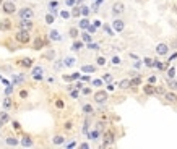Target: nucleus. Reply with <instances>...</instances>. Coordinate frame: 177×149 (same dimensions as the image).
Returning a JSON list of instances; mask_svg holds the SVG:
<instances>
[{
    "mask_svg": "<svg viewBox=\"0 0 177 149\" xmlns=\"http://www.w3.org/2000/svg\"><path fill=\"white\" fill-rule=\"evenodd\" d=\"M15 39H17L20 44H28L31 41V34H29L28 29H20V31L15 33Z\"/></svg>",
    "mask_w": 177,
    "mask_h": 149,
    "instance_id": "nucleus-1",
    "label": "nucleus"
},
{
    "mask_svg": "<svg viewBox=\"0 0 177 149\" xmlns=\"http://www.w3.org/2000/svg\"><path fill=\"white\" fill-rule=\"evenodd\" d=\"M33 16H34V11H33V8H29V7H25V8H21L18 11L20 19H33Z\"/></svg>",
    "mask_w": 177,
    "mask_h": 149,
    "instance_id": "nucleus-2",
    "label": "nucleus"
},
{
    "mask_svg": "<svg viewBox=\"0 0 177 149\" xmlns=\"http://www.w3.org/2000/svg\"><path fill=\"white\" fill-rule=\"evenodd\" d=\"M2 10H3V13H7V15H15L17 13V5H15L13 2H3Z\"/></svg>",
    "mask_w": 177,
    "mask_h": 149,
    "instance_id": "nucleus-3",
    "label": "nucleus"
},
{
    "mask_svg": "<svg viewBox=\"0 0 177 149\" xmlns=\"http://www.w3.org/2000/svg\"><path fill=\"white\" fill-rule=\"evenodd\" d=\"M107 99H109V94L106 91H96L94 92V100L96 104H106Z\"/></svg>",
    "mask_w": 177,
    "mask_h": 149,
    "instance_id": "nucleus-4",
    "label": "nucleus"
},
{
    "mask_svg": "<svg viewBox=\"0 0 177 149\" xmlns=\"http://www.w3.org/2000/svg\"><path fill=\"white\" fill-rule=\"evenodd\" d=\"M124 10H125V5H124L122 2H115L114 5H112V15H114V16H119V15H122Z\"/></svg>",
    "mask_w": 177,
    "mask_h": 149,
    "instance_id": "nucleus-5",
    "label": "nucleus"
},
{
    "mask_svg": "<svg viewBox=\"0 0 177 149\" xmlns=\"http://www.w3.org/2000/svg\"><path fill=\"white\" fill-rule=\"evenodd\" d=\"M33 26H34V23L31 21V19H20V21H18V28H20V29L31 31V29H33Z\"/></svg>",
    "mask_w": 177,
    "mask_h": 149,
    "instance_id": "nucleus-6",
    "label": "nucleus"
},
{
    "mask_svg": "<svg viewBox=\"0 0 177 149\" xmlns=\"http://www.w3.org/2000/svg\"><path fill=\"white\" fill-rule=\"evenodd\" d=\"M112 28H114L115 33H122L124 28H125V23H124L120 18H115L114 21H112Z\"/></svg>",
    "mask_w": 177,
    "mask_h": 149,
    "instance_id": "nucleus-7",
    "label": "nucleus"
},
{
    "mask_svg": "<svg viewBox=\"0 0 177 149\" xmlns=\"http://www.w3.org/2000/svg\"><path fill=\"white\" fill-rule=\"evenodd\" d=\"M167 52H169V46H167V44L161 42V44L156 46V54H158V55H167Z\"/></svg>",
    "mask_w": 177,
    "mask_h": 149,
    "instance_id": "nucleus-8",
    "label": "nucleus"
},
{
    "mask_svg": "<svg viewBox=\"0 0 177 149\" xmlns=\"http://www.w3.org/2000/svg\"><path fill=\"white\" fill-rule=\"evenodd\" d=\"M11 28V19L10 18H2L0 19V31H8Z\"/></svg>",
    "mask_w": 177,
    "mask_h": 149,
    "instance_id": "nucleus-9",
    "label": "nucleus"
},
{
    "mask_svg": "<svg viewBox=\"0 0 177 149\" xmlns=\"http://www.w3.org/2000/svg\"><path fill=\"white\" fill-rule=\"evenodd\" d=\"M21 144L23 148H31L33 146V138H31L29 135H23V138H21Z\"/></svg>",
    "mask_w": 177,
    "mask_h": 149,
    "instance_id": "nucleus-10",
    "label": "nucleus"
},
{
    "mask_svg": "<svg viewBox=\"0 0 177 149\" xmlns=\"http://www.w3.org/2000/svg\"><path fill=\"white\" fill-rule=\"evenodd\" d=\"M44 44H46V41H44V39L36 37V39H34V44H33V49H34V50H41L42 47H44Z\"/></svg>",
    "mask_w": 177,
    "mask_h": 149,
    "instance_id": "nucleus-11",
    "label": "nucleus"
},
{
    "mask_svg": "<svg viewBox=\"0 0 177 149\" xmlns=\"http://www.w3.org/2000/svg\"><path fill=\"white\" fill-rule=\"evenodd\" d=\"M91 23H90V19H88L86 16H83L81 19H80V23H78V28L80 29H88V26H90Z\"/></svg>",
    "mask_w": 177,
    "mask_h": 149,
    "instance_id": "nucleus-12",
    "label": "nucleus"
},
{
    "mask_svg": "<svg viewBox=\"0 0 177 149\" xmlns=\"http://www.w3.org/2000/svg\"><path fill=\"white\" fill-rule=\"evenodd\" d=\"M5 143L7 144H8V146H18V144H20V141L17 139V138H15V136H7V138H5Z\"/></svg>",
    "mask_w": 177,
    "mask_h": 149,
    "instance_id": "nucleus-13",
    "label": "nucleus"
},
{
    "mask_svg": "<svg viewBox=\"0 0 177 149\" xmlns=\"http://www.w3.org/2000/svg\"><path fill=\"white\" fill-rule=\"evenodd\" d=\"M143 92H145V94H148V96H151V94H154V92H156V88L151 86V83H150V84H146V86H143Z\"/></svg>",
    "mask_w": 177,
    "mask_h": 149,
    "instance_id": "nucleus-14",
    "label": "nucleus"
},
{
    "mask_svg": "<svg viewBox=\"0 0 177 149\" xmlns=\"http://www.w3.org/2000/svg\"><path fill=\"white\" fill-rule=\"evenodd\" d=\"M49 37H50V41H60V39H62L57 29H50L49 31Z\"/></svg>",
    "mask_w": 177,
    "mask_h": 149,
    "instance_id": "nucleus-15",
    "label": "nucleus"
},
{
    "mask_svg": "<svg viewBox=\"0 0 177 149\" xmlns=\"http://www.w3.org/2000/svg\"><path fill=\"white\" fill-rule=\"evenodd\" d=\"M112 141H114V135H112L111 131H107L106 135H104V146H107V144H111Z\"/></svg>",
    "mask_w": 177,
    "mask_h": 149,
    "instance_id": "nucleus-16",
    "label": "nucleus"
},
{
    "mask_svg": "<svg viewBox=\"0 0 177 149\" xmlns=\"http://www.w3.org/2000/svg\"><path fill=\"white\" fill-rule=\"evenodd\" d=\"M164 97H166L167 102H177V94H174V92H166Z\"/></svg>",
    "mask_w": 177,
    "mask_h": 149,
    "instance_id": "nucleus-17",
    "label": "nucleus"
},
{
    "mask_svg": "<svg viewBox=\"0 0 177 149\" xmlns=\"http://www.w3.org/2000/svg\"><path fill=\"white\" fill-rule=\"evenodd\" d=\"M63 141H65V138H63L62 135H55L54 138H52V143L57 144V146H60V144H63Z\"/></svg>",
    "mask_w": 177,
    "mask_h": 149,
    "instance_id": "nucleus-18",
    "label": "nucleus"
},
{
    "mask_svg": "<svg viewBox=\"0 0 177 149\" xmlns=\"http://www.w3.org/2000/svg\"><path fill=\"white\" fill-rule=\"evenodd\" d=\"M81 71H83V73H94L96 67L94 65H83L81 67Z\"/></svg>",
    "mask_w": 177,
    "mask_h": 149,
    "instance_id": "nucleus-19",
    "label": "nucleus"
},
{
    "mask_svg": "<svg viewBox=\"0 0 177 149\" xmlns=\"http://www.w3.org/2000/svg\"><path fill=\"white\" fill-rule=\"evenodd\" d=\"M81 47H84V42L83 41H75L73 44H72V50H75V52H78Z\"/></svg>",
    "mask_w": 177,
    "mask_h": 149,
    "instance_id": "nucleus-20",
    "label": "nucleus"
},
{
    "mask_svg": "<svg viewBox=\"0 0 177 149\" xmlns=\"http://www.w3.org/2000/svg\"><path fill=\"white\" fill-rule=\"evenodd\" d=\"M68 36H70L72 39H76L80 36V31H78V28H70L68 29Z\"/></svg>",
    "mask_w": 177,
    "mask_h": 149,
    "instance_id": "nucleus-21",
    "label": "nucleus"
},
{
    "mask_svg": "<svg viewBox=\"0 0 177 149\" xmlns=\"http://www.w3.org/2000/svg\"><path fill=\"white\" fill-rule=\"evenodd\" d=\"M33 58H29V57H26V58H21V65L25 67V68H29V67H33Z\"/></svg>",
    "mask_w": 177,
    "mask_h": 149,
    "instance_id": "nucleus-22",
    "label": "nucleus"
},
{
    "mask_svg": "<svg viewBox=\"0 0 177 149\" xmlns=\"http://www.w3.org/2000/svg\"><path fill=\"white\" fill-rule=\"evenodd\" d=\"M44 21H46L47 25H52V23L55 21V15H54V13H50V11H49V13L46 15V18H44Z\"/></svg>",
    "mask_w": 177,
    "mask_h": 149,
    "instance_id": "nucleus-23",
    "label": "nucleus"
},
{
    "mask_svg": "<svg viewBox=\"0 0 177 149\" xmlns=\"http://www.w3.org/2000/svg\"><path fill=\"white\" fill-rule=\"evenodd\" d=\"M119 88L120 89H128V88H130V79H122V81L119 83Z\"/></svg>",
    "mask_w": 177,
    "mask_h": 149,
    "instance_id": "nucleus-24",
    "label": "nucleus"
},
{
    "mask_svg": "<svg viewBox=\"0 0 177 149\" xmlns=\"http://www.w3.org/2000/svg\"><path fill=\"white\" fill-rule=\"evenodd\" d=\"M63 65H65V67H73V65H75V58H73V57L63 58Z\"/></svg>",
    "mask_w": 177,
    "mask_h": 149,
    "instance_id": "nucleus-25",
    "label": "nucleus"
},
{
    "mask_svg": "<svg viewBox=\"0 0 177 149\" xmlns=\"http://www.w3.org/2000/svg\"><path fill=\"white\" fill-rule=\"evenodd\" d=\"M80 15H81V7H73V10H72V16L78 18Z\"/></svg>",
    "mask_w": 177,
    "mask_h": 149,
    "instance_id": "nucleus-26",
    "label": "nucleus"
},
{
    "mask_svg": "<svg viewBox=\"0 0 177 149\" xmlns=\"http://www.w3.org/2000/svg\"><path fill=\"white\" fill-rule=\"evenodd\" d=\"M81 110L84 112V114H93V112H94V109H93V106H90V104H84Z\"/></svg>",
    "mask_w": 177,
    "mask_h": 149,
    "instance_id": "nucleus-27",
    "label": "nucleus"
},
{
    "mask_svg": "<svg viewBox=\"0 0 177 149\" xmlns=\"http://www.w3.org/2000/svg\"><path fill=\"white\" fill-rule=\"evenodd\" d=\"M88 138H90V139H98L99 138V131L98 130H93V131H90V133H88Z\"/></svg>",
    "mask_w": 177,
    "mask_h": 149,
    "instance_id": "nucleus-28",
    "label": "nucleus"
},
{
    "mask_svg": "<svg viewBox=\"0 0 177 149\" xmlns=\"http://www.w3.org/2000/svg\"><path fill=\"white\" fill-rule=\"evenodd\" d=\"M81 41L88 44V42L93 41V37H91V34H90V33H83V34H81Z\"/></svg>",
    "mask_w": 177,
    "mask_h": 149,
    "instance_id": "nucleus-29",
    "label": "nucleus"
},
{
    "mask_svg": "<svg viewBox=\"0 0 177 149\" xmlns=\"http://www.w3.org/2000/svg\"><path fill=\"white\" fill-rule=\"evenodd\" d=\"M88 49H90V50H99V44H96V42H93V41H91V42H88Z\"/></svg>",
    "mask_w": 177,
    "mask_h": 149,
    "instance_id": "nucleus-30",
    "label": "nucleus"
},
{
    "mask_svg": "<svg viewBox=\"0 0 177 149\" xmlns=\"http://www.w3.org/2000/svg\"><path fill=\"white\" fill-rule=\"evenodd\" d=\"M143 63H145L146 67H154V60L150 58V57H145V58H143Z\"/></svg>",
    "mask_w": 177,
    "mask_h": 149,
    "instance_id": "nucleus-31",
    "label": "nucleus"
},
{
    "mask_svg": "<svg viewBox=\"0 0 177 149\" xmlns=\"http://www.w3.org/2000/svg\"><path fill=\"white\" fill-rule=\"evenodd\" d=\"M0 122L2 123L8 122V114H7V112H0Z\"/></svg>",
    "mask_w": 177,
    "mask_h": 149,
    "instance_id": "nucleus-32",
    "label": "nucleus"
},
{
    "mask_svg": "<svg viewBox=\"0 0 177 149\" xmlns=\"http://www.w3.org/2000/svg\"><path fill=\"white\" fill-rule=\"evenodd\" d=\"M167 84H169V88H171V89H177V81H175L174 78H169Z\"/></svg>",
    "mask_w": 177,
    "mask_h": 149,
    "instance_id": "nucleus-33",
    "label": "nucleus"
},
{
    "mask_svg": "<svg viewBox=\"0 0 177 149\" xmlns=\"http://www.w3.org/2000/svg\"><path fill=\"white\" fill-rule=\"evenodd\" d=\"M102 29L106 31V33L109 34V36H114V29H112V28H111L109 25H102Z\"/></svg>",
    "mask_w": 177,
    "mask_h": 149,
    "instance_id": "nucleus-34",
    "label": "nucleus"
},
{
    "mask_svg": "<svg viewBox=\"0 0 177 149\" xmlns=\"http://www.w3.org/2000/svg\"><path fill=\"white\" fill-rule=\"evenodd\" d=\"M60 16H62L63 19H68L72 16V13H70V11H67V10H63V11H60Z\"/></svg>",
    "mask_w": 177,
    "mask_h": 149,
    "instance_id": "nucleus-35",
    "label": "nucleus"
},
{
    "mask_svg": "<svg viewBox=\"0 0 177 149\" xmlns=\"http://www.w3.org/2000/svg\"><path fill=\"white\" fill-rule=\"evenodd\" d=\"M174 76H175V68L171 67V68L167 70V78H174Z\"/></svg>",
    "mask_w": 177,
    "mask_h": 149,
    "instance_id": "nucleus-36",
    "label": "nucleus"
},
{
    "mask_svg": "<svg viewBox=\"0 0 177 149\" xmlns=\"http://www.w3.org/2000/svg\"><path fill=\"white\" fill-rule=\"evenodd\" d=\"M96 63H98L99 67L106 65V58H104V57H98V58H96Z\"/></svg>",
    "mask_w": 177,
    "mask_h": 149,
    "instance_id": "nucleus-37",
    "label": "nucleus"
},
{
    "mask_svg": "<svg viewBox=\"0 0 177 149\" xmlns=\"http://www.w3.org/2000/svg\"><path fill=\"white\" fill-rule=\"evenodd\" d=\"M154 67L158 68V70H164V68H166V65H164V63H161V62H158V60H154Z\"/></svg>",
    "mask_w": 177,
    "mask_h": 149,
    "instance_id": "nucleus-38",
    "label": "nucleus"
},
{
    "mask_svg": "<svg viewBox=\"0 0 177 149\" xmlns=\"http://www.w3.org/2000/svg\"><path fill=\"white\" fill-rule=\"evenodd\" d=\"M90 11L91 10L88 8V7H84V5L81 7V15H83V16H88V15H90Z\"/></svg>",
    "mask_w": 177,
    "mask_h": 149,
    "instance_id": "nucleus-39",
    "label": "nucleus"
},
{
    "mask_svg": "<svg viewBox=\"0 0 177 149\" xmlns=\"http://www.w3.org/2000/svg\"><path fill=\"white\" fill-rule=\"evenodd\" d=\"M11 127H13V130H20V128H21V125H20V122H17V120H13V122H11Z\"/></svg>",
    "mask_w": 177,
    "mask_h": 149,
    "instance_id": "nucleus-40",
    "label": "nucleus"
},
{
    "mask_svg": "<svg viewBox=\"0 0 177 149\" xmlns=\"http://www.w3.org/2000/svg\"><path fill=\"white\" fill-rule=\"evenodd\" d=\"M33 75H42V68L41 67H34L33 68Z\"/></svg>",
    "mask_w": 177,
    "mask_h": 149,
    "instance_id": "nucleus-41",
    "label": "nucleus"
},
{
    "mask_svg": "<svg viewBox=\"0 0 177 149\" xmlns=\"http://www.w3.org/2000/svg\"><path fill=\"white\" fill-rule=\"evenodd\" d=\"M96 29H98V28H96L94 25H90V26H88V33H90V34H94Z\"/></svg>",
    "mask_w": 177,
    "mask_h": 149,
    "instance_id": "nucleus-42",
    "label": "nucleus"
},
{
    "mask_svg": "<svg viewBox=\"0 0 177 149\" xmlns=\"http://www.w3.org/2000/svg\"><path fill=\"white\" fill-rule=\"evenodd\" d=\"M10 106H11V99H10V97H7L5 100H3V107H5V109H8Z\"/></svg>",
    "mask_w": 177,
    "mask_h": 149,
    "instance_id": "nucleus-43",
    "label": "nucleus"
},
{
    "mask_svg": "<svg viewBox=\"0 0 177 149\" xmlns=\"http://www.w3.org/2000/svg\"><path fill=\"white\" fill-rule=\"evenodd\" d=\"M46 57H47V58H55V52H54V50H49V52L46 54Z\"/></svg>",
    "mask_w": 177,
    "mask_h": 149,
    "instance_id": "nucleus-44",
    "label": "nucleus"
},
{
    "mask_svg": "<svg viewBox=\"0 0 177 149\" xmlns=\"http://www.w3.org/2000/svg\"><path fill=\"white\" fill-rule=\"evenodd\" d=\"M102 81L111 83V81H112V76H111V75H104V76H102Z\"/></svg>",
    "mask_w": 177,
    "mask_h": 149,
    "instance_id": "nucleus-45",
    "label": "nucleus"
},
{
    "mask_svg": "<svg viewBox=\"0 0 177 149\" xmlns=\"http://www.w3.org/2000/svg\"><path fill=\"white\" fill-rule=\"evenodd\" d=\"M63 128H65V130H72V128H73V123H72V122H67L65 125H63Z\"/></svg>",
    "mask_w": 177,
    "mask_h": 149,
    "instance_id": "nucleus-46",
    "label": "nucleus"
},
{
    "mask_svg": "<svg viewBox=\"0 0 177 149\" xmlns=\"http://www.w3.org/2000/svg\"><path fill=\"white\" fill-rule=\"evenodd\" d=\"M112 63H114V65H119V63H120V57H117V55L112 57Z\"/></svg>",
    "mask_w": 177,
    "mask_h": 149,
    "instance_id": "nucleus-47",
    "label": "nucleus"
},
{
    "mask_svg": "<svg viewBox=\"0 0 177 149\" xmlns=\"http://www.w3.org/2000/svg\"><path fill=\"white\" fill-rule=\"evenodd\" d=\"M102 79H93V86H101Z\"/></svg>",
    "mask_w": 177,
    "mask_h": 149,
    "instance_id": "nucleus-48",
    "label": "nucleus"
},
{
    "mask_svg": "<svg viewBox=\"0 0 177 149\" xmlns=\"http://www.w3.org/2000/svg\"><path fill=\"white\" fill-rule=\"evenodd\" d=\"M70 96H72L73 99H76V97L80 96V92H78V91H72V92H70Z\"/></svg>",
    "mask_w": 177,
    "mask_h": 149,
    "instance_id": "nucleus-49",
    "label": "nucleus"
},
{
    "mask_svg": "<svg viewBox=\"0 0 177 149\" xmlns=\"http://www.w3.org/2000/svg\"><path fill=\"white\" fill-rule=\"evenodd\" d=\"M20 97H23V99H25V97H28V91H25V89H23L21 92H20Z\"/></svg>",
    "mask_w": 177,
    "mask_h": 149,
    "instance_id": "nucleus-50",
    "label": "nucleus"
},
{
    "mask_svg": "<svg viewBox=\"0 0 177 149\" xmlns=\"http://www.w3.org/2000/svg\"><path fill=\"white\" fill-rule=\"evenodd\" d=\"M65 3H67V5H68V7H73V5H75V3H76V0H67V2H65Z\"/></svg>",
    "mask_w": 177,
    "mask_h": 149,
    "instance_id": "nucleus-51",
    "label": "nucleus"
},
{
    "mask_svg": "<svg viewBox=\"0 0 177 149\" xmlns=\"http://www.w3.org/2000/svg\"><path fill=\"white\" fill-rule=\"evenodd\" d=\"M49 7H50V8H55V7H59V2H55V0H54V2L49 3Z\"/></svg>",
    "mask_w": 177,
    "mask_h": 149,
    "instance_id": "nucleus-52",
    "label": "nucleus"
},
{
    "mask_svg": "<svg viewBox=\"0 0 177 149\" xmlns=\"http://www.w3.org/2000/svg\"><path fill=\"white\" fill-rule=\"evenodd\" d=\"M80 148H81V149H90V144H88V143H81V144H80Z\"/></svg>",
    "mask_w": 177,
    "mask_h": 149,
    "instance_id": "nucleus-53",
    "label": "nucleus"
},
{
    "mask_svg": "<svg viewBox=\"0 0 177 149\" xmlns=\"http://www.w3.org/2000/svg\"><path fill=\"white\" fill-rule=\"evenodd\" d=\"M93 25H94L96 28H101V26H102V23H101V21H99V19H96V21L93 23Z\"/></svg>",
    "mask_w": 177,
    "mask_h": 149,
    "instance_id": "nucleus-54",
    "label": "nucleus"
},
{
    "mask_svg": "<svg viewBox=\"0 0 177 149\" xmlns=\"http://www.w3.org/2000/svg\"><path fill=\"white\" fill-rule=\"evenodd\" d=\"M78 78H80V73H73L70 76V79H78Z\"/></svg>",
    "mask_w": 177,
    "mask_h": 149,
    "instance_id": "nucleus-55",
    "label": "nucleus"
},
{
    "mask_svg": "<svg viewBox=\"0 0 177 149\" xmlns=\"http://www.w3.org/2000/svg\"><path fill=\"white\" fill-rule=\"evenodd\" d=\"M156 94H164V89L163 88H156Z\"/></svg>",
    "mask_w": 177,
    "mask_h": 149,
    "instance_id": "nucleus-56",
    "label": "nucleus"
},
{
    "mask_svg": "<svg viewBox=\"0 0 177 149\" xmlns=\"http://www.w3.org/2000/svg\"><path fill=\"white\" fill-rule=\"evenodd\" d=\"M55 106H57L59 109H62L63 107V102H62V100H57V102H55Z\"/></svg>",
    "mask_w": 177,
    "mask_h": 149,
    "instance_id": "nucleus-57",
    "label": "nucleus"
},
{
    "mask_svg": "<svg viewBox=\"0 0 177 149\" xmlns=\"http://www.w3.org/2000/svg\"><path fill=\"white\" fill-rule=\"evenodd\" d=\"M177 57V52H174V55H171V57H169V60H167V62H172V60H174Z\"/></svg>",
    "mask_w": 177,
    "mask_h": 149,
    "instance_id": "nucleus-58",
    "label": "nucleus"
},
{
    "mask_svg": "<svg viewBox=\"0 0 177 149\" xmlns=\"http://www.w3.org/2000/svg\"><path fill=\"white\" fill-rule=\"evenodd\" d=\"M90 92H91L90 88H84V89H83V94H90Z\"/></svg>",
    "mask_w": 177,
    "mask_h": 149,
    "instance_id": "nucleus-59",
    "label": "nucleus"
},
{
    "mask_svg": "<svg viewBox=\"0 0 177 149\" xmlns=\"http://www.w3.org/2000/svg\"><path fill=\"white\" fill-rule=\"evenodd\" d=\"M11 91H13V88H11V86H8V88H7V94H10Z\"/></svg>",
    "mask_w": 177,
    "mask_h": 149,
    "instance_id": "nucleus-60",
    "label": "nucleus"
},
{
    "mask_svg": "<svg viewBox=\"0 0 177 149\" xmlns=\"http://www.w3.org/2000/svg\"><path fill=\"white\" fill-rule=\"evenodd\" d=\"M34 79H42V75H34Z\"/></svg>",
    "mask_w": 177,
    "mask_h": 149,
    "instance_id": "nucleus-61",
    "label": "nucleus"
},
{
    "mask_svg": "<svg viewBox=\"0 0 177 149\" xmlns=\"http://www.w3.org/2000/svg\"><path fill=\"white\" fill-rule=\"evenodd\" d=\"M156 81V76H151V78H150V83L153 84V83H154Z\"/></svg>",
    "mask_w": 177,
    "mask_h": 149,
    "instance_id": "nucleus-62",
    "label": "nucleus"
},
{
    "mask_svg": "<svg viewBox=\"0 0 177 149\" xmlns=\"http://www.w3.org/2000/svg\"><path fill=\"white\" fill-rule=\"evenodd\" d=\"M2 3H3V2H2V0H0V7H2Z\"/></svg>",
    "mask_w": 177,
    "mask_h": 149,
    "instance_id": "nucleus-63",
    "label": "nucleus"
},
{
    "mask_svg": "<svg viewBox=\"0 0 177 149\" xmlns=\"http://www.w3.org/2000/svg\"><path fill=\"white\" fill-rule=\"evenodd\" d=\"M0 79H2V76H0Z\"/></svg>",
    "mask_w": 177,
    "mask_h": 149,
    "instance_id": "nucleus-64",
    "label": "nucleus"
}]
</instances>
